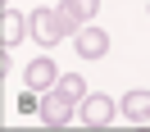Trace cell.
<instances>
[{"label": "cell", "instance_id": "obj_6", "mask_svg": "<svg viewBox=\"0 0 150 132\" xmlns=\"http://www.w3.org/2000/svg\"><path fill=\"white\" fill-rule=\"evenodd\" d=\"M77 114H82V123H86V128H105V123L114 119V100H109V96H86Z\"/></svg>", "mask_w": 150, "mask_h": 132}, {"label": "cell", "instance_id": "obj_9", "mask_svg": "<svg viewBox=\"0 0 150 132\" xmlns=\"http://www.w3.org/2000/svg\"><path fill=\"white\" fill-rule=\"evenodd\" d=\"M64 9H68V14H73V18L86 28V23H91L96 14H100V0H64Z\"/></svg>", "mask_w": 150, "mask_h": 132}, {"label": "cell", "instance_id": "obj_5", "mask_svg": "<svg viewBox=\"0 0 150 132\" xmlns=\"http://www.w3.org/2000/svg\"><path fill=\"white\" fill-rule=\"evenodd\" d=\"M32 28H28V14L18 9H5V18H0V41H5V50H14L18 41H28Z\"/></svg>", "mask_w": 150, "mask_h": 132}, {"label": "cell", "instance_id": "obj_8", "mask_svg": "<svg viewBox=\"0 0 150 132\" xmlns=\"http://www.w3.org/2000/svg\"><path fill=\"white\" fill-rule=\"evenodd\" d=\"M55 91L64 96V100H73V105H82V100H86V77H82V73H59V82H55Z\"/></svg>", "mask_w": 150, "mask_h": 132}, {"label": "cell", "instance_id": "obj_3", "mask_svg": "<svg viewBox=\"0 0 150 132\" xmlns=\"http://www.w3.org/2000/svg\"><path fill=\"white\" fill-rule=\"evenodd\" d=\"M37 119L50 123V128H59V123L73 119V100H64L59 91H46V96H41V105H37Z\"/></svg>", "mask_w": 150, "mask_h": 132}, {"label": "cell", "instance_id": "obj_7", "mask_svg": "<svg viewBox=\"0 0 150 132\" xmlns=\"http://www.w3.org/2000/svg\"><path fill=\"white\" fill-rule=\"evenodd\" d=\"M118 114L132 123H150V91H127L118 100Z\"/></svg>", "mask_w": 150, "mask_h": 132}, {"label": "cell", "instance_id": "obj_1", "mask_svg": "<svg viewBox=\"0 0 150 132\" xmlns=\"http://www.w3.org/2000/svg\"><path fill=\"white\" fill-rule=\"evenodd\" d=\"M28 28H32V41H41V46L50 50V46H59L64 37H77L82 23H77L64 5H41V9L28 14Z\"/></svg>", "mask_w": 150, "mask_h": 132}, {"label": "cell", "instance_id": "obj_2", "mask_svg": "<svg viewBox=\"0 0 150 132\" xmlns=\"http://www.w3.org/2000/svg\"><path fill=\"white\" fill-rule=\"evenodd\" d=\"M23 82H28V91H55V82H59V68H55V59H50V50L41 59H32L28 68H23Z\"/></svg>", "mask_w": 150, "mask_h": 132}, {"label": "cell", "instance_id": "obj_4", "mask_svg": "<svg viewBox=\"0 0 150 132\" xmlns=\"http://www.w3.org/2000/svg\"><path fill=\"white\" fill-rule=\"evenodd\" d=\"M73 46H77V55H82V59H105V55H109V32H100V28L86 23V28L77 32Z\"/></svg>", "mask_w": 150, "mask_h": 132}]
</instances>
